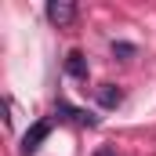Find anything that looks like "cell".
<instances>
[{
  "label": "cell",
  "mask_w": 156,
  "mask_h": 156,
  "mask_svg": "<svg viewBox=\"0 0 156 156\" xmlns=\"http://www.w3.org/2000/svg\"><path fill=\"white\" fill-rule=\"evenodd\" d=\"M47 18H51L58 29H66V26L76 22V4H73V0H47Z\"/></svg>",
  "instance_id": "6da1fadb"
},
{
  "label": "cell",
  "mask_w": 156,
  "mask_h": 156,
  "mask_svg": "<svg viewBox=\"0 0 156 156\" xmlns=\"http://www.w3.org/2000/svg\"><path fill=\"white\" fill-rule=\"evenodd\" d=\"M113 55H116V58H134L138 47H134V44H113Z\"/></svg>",
  "instance_id": "8992f818"
},
{
  "label": "cell",
  "mask_w": 156,
  "mask_h": 156,
  "mask_svg": "<svg viewBox=\"0 0 156 156\" xmlns=\"http://www.w3.org/2000/svg\"><path fill=\"white\" fill-rule=\"evenodd\" d=\"M55 113H62L66 120H73V123H80V127H94L98 123V116L94 113H87V109H76V105H69V102H55Z\"/></svg>",
  "instance_id": "3957f363"
},
{
  "label": "cell",
  "mask_w": 156,
  "mask_h": 156,
  "mask_svg": "<svg viewBox=\"0 0 156 156\" xmlns=\"http://www.w3.org/2000/svg\"><path fill=\"white\" fill-rule=\"evenodd\" d=\"M98 102H102L105 109H113V105H120V102H123V91H120V87H113V83H102V87H98Z\"/></svg>",
  "instance_id": "5b68a950"
},
{
  "label": "cell",
  "mask_w": 156,
  "mask_h": 156,
  "mask_svg": "<svg viewBox=\"0 0 156 156\" xmlns=\"http://www.w3.org/2000/svg\"><path fill=\"white\" fill-rule=\"evenodd\" d=\"M47 134H51V123H47V120L33 123V127L26 131V138H22V156H33V153L40 149V142H44Z\"/></svg>",
  "instance_id": "7a4b0ae2"
},
{
  "label": "cell",
  "mask_w": 156,
  "mask_h": 156,
  "mask_svg": "<svg viewBox=\"0 0 156 156\" xmlns=\"http://www.w3.org/2000/svg\"><path fill=\"white\" fill-rule=\"evenodd\" d=\"M94 156H116V153H113L109 145H102V149H98V153H94Z\"/></svg>",
  "instance_id": "52a82bcc"
},
{
  "label": "cell",
  "mask_w": 156,
  "mask_h": 156,
  "mask_svg": "<svg viewBox=\"0 0 156 156\" xmlns=\"http://www.w3.org/2000/svg\"><path fill=\"white\" fill-rule=\"evenodd\" d=\"M66 73L73 80H87V58H83V51H69V58H66Z\"/></svg>",
  "instance_id": "277c9868"
}]
</instances>
